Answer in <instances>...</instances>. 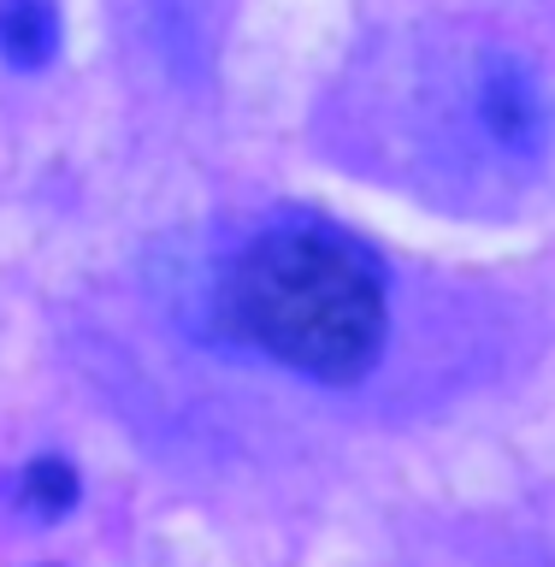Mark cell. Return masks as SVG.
<instances>
[{
  "instance_id": "cell-1",
  "label": "cell",
  "mask_w": 555,
  "mask_h": 567,
  "mask_svg": "<svg viewBox=\"0 0 555 567\" xmlns=\"http://www.w3.org/2000/svg\"><path fill=\"white\" fill-rule=\"evenodd\" d=\"M219 301L248 349L314 384H354L384 354V260L354 230L314 213L260 225L225 266Z\"/></svg>"
},
{
  "instance_id": "cell-2",
  "label": "cell",
  "mask_w": 555,
  "mask_h": 567,
  "mask_svg": "<svg viewBox=\"0 0 555 567\" xmlns=\"http://www.w3.org/2000/svg\"><path fill=\"white\" fill-rule=\"evenodd\" d=\"M473 118H479V136L508 159H538L549 148V131H555L549 89L538 83V71L508 48L479 53V65H473Z\"/></svg>"
},
{
  "instance_id": "cell-3",
  "label": "cell",
  "mask_w": 555,
  "mask_h": 567,
  "mask_svg": "<svg viewBox=\"0 0 555 567\" xmlns=\"http://www.w3.org/2000/svg\"><path fill=\"white\" fill-rule=\"evenodd\" d=\"M60 53V7L53 0H0V60L12 71H42Z\"/></svg>"
},
{
  "instance_id": "cell-4",
  "label": "cell",
  "mask_w": 555,
  "mask_h": 567,
  "mask_svg": "<svg viewBox=\"0 0 555 567\" xmlns=\"http://www.w3.org/2000/svg\"><path fill=\"white\" fill-rule=\"evenodd\" d=\"M12 503L30 514V520H60V514L78 508V467L60 455H42V461H30L24 473H18V485H12Z\"/></svg>"
}]
</instances>
